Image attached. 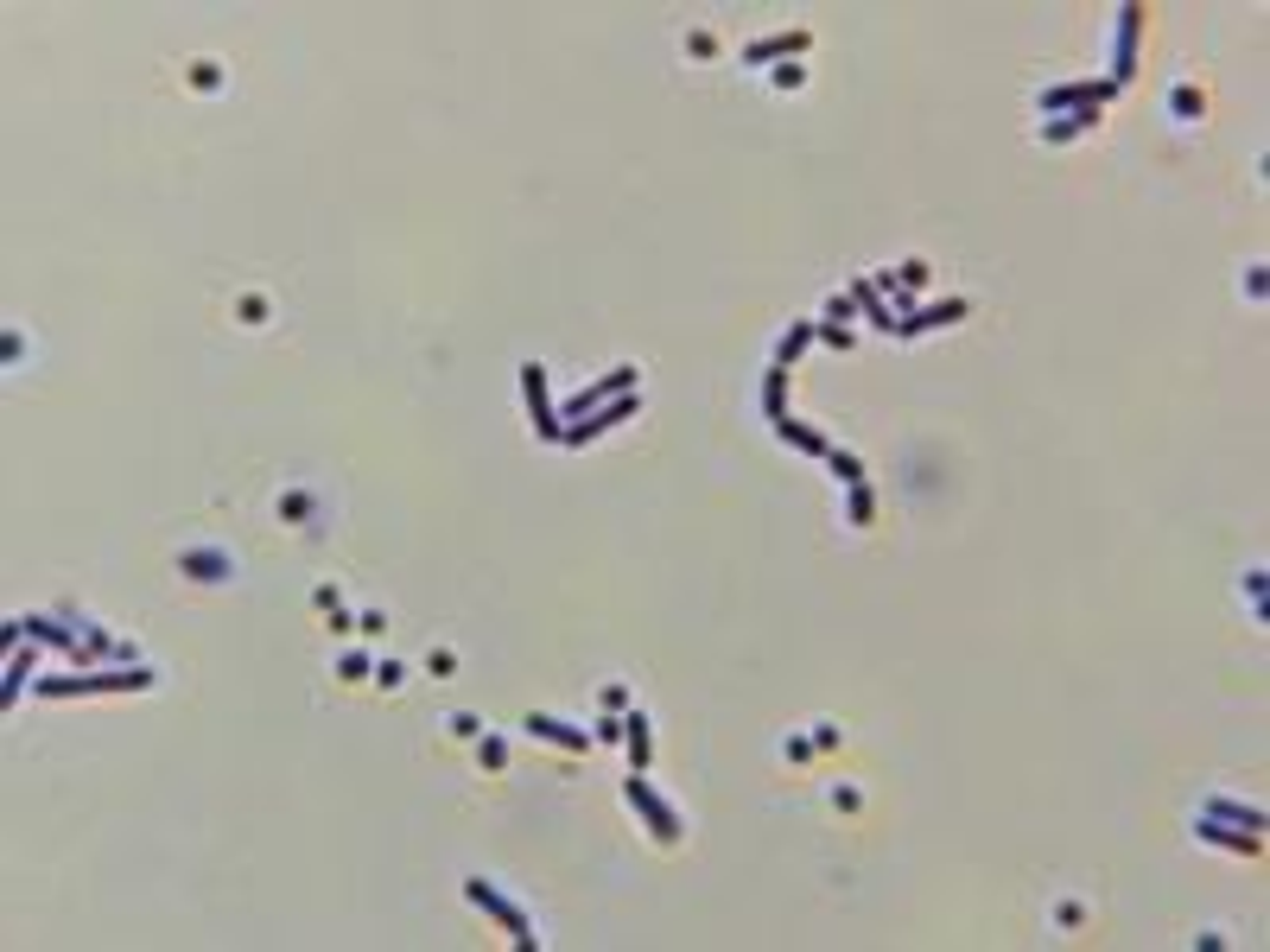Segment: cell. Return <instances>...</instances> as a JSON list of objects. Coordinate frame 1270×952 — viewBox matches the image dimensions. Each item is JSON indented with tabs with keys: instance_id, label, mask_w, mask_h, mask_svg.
<instances>
[{
	"instance_id": "4fadbf2b",
	"label": "cell",
	"mask_w": 1270,
	"mask_h": 952,
	"mask_svg": "<svg viewBox=\"0 0 1270 952\" xmlns=\"http://www.w3.org/2000/svg\"><path fill=\"white\" fill-rule=\"evenodd\" d=\"M178 578H198V584H229L236 559L229 552H178Z\"/></svg>"
},
{
	"instance_id": "9a60e30c",
	"label": "cell",
	"mask_w": 1270,
	"mask_h": 952,
	"mask_svg": "<svg viewBox=\"0 0 1270 952\" xmlns=\"http://www.w3.org/2000/svg\"><path fill=\"white\" fill-rule=\"evenodd\" d=\"M1201 813L1226 819V826H1239V831H1264V806H1252V800H1232V793H1214V800H1207Z\"/></svg>"
},
{
	"instance_id": "7402d4cb",
	"label": "cell",
	"mask_w": 1270,
	"mask_h": 952,
	"mask_svg": "<svg viewBox=\"0 0 1270 952\" xmlns=\"http://www.w3.org/2000/svg\"><path fill=\"white\" fill-rule=\"evenodd\" d=\"M781 401H788V369H769V375H762V413L781 419V413H788Z\"/></svg>"
},
{
	"instance_id": "8d00e7d4",
	"label": "cell",
	"mask_w": 1270,
	"mask_h": 952,
	"mask_svg": "<svg viewBox=\"0 0 1270 952\" xmlns=\"http://www.w3.org/2000/svg\"><path fill=\"white\" fill-rule=\"evenodd\" d=\"M603 711H629V686H603Z\"/></svg>"
},
{
	"instance_id": "5bb4252c",
	"label": "cell",
	"mask_w": 1270,
	"mask_h": 952,
	"mask_svg": "<svg viewBox=\"0 0 1270 952\" xmlns=\"http://www.w3.org/2000/svg\"><path fill=\"white\" fill-rule=\"evenodd\" d=\"M623 750H629V762L648 775V756H655V724H648V711H635V705L623 711Z\"/></svg>"
},
{
	"instance_id": "4dcf8cb0",
	"label": "cell",
	"mask_w": 1270,
	"mask_h": 952,
	"mask_svg": "<svg viewBox=\"0 0 1270 952\" xmlns=\"http://www.w3.org/2000/svg\"><path fill=\"white\" fill-rule=\"evenodd\" d=\"M191 83H198V89H216V83H223V64H210V57L191 64Z\"/></svg>"
},
{
	"instance_id": "ba28073f",
	"label": "cell",
	"mask_w": 1270,
	"mask_h": 952,
	"mask_svg": "<svg viewBox=\"0 0 1270 952\" xmlns=\"http://www.w3.org/2000/svg\"><path fill=\"white\" fill-rule=\"evenodd\" d=\"M1137 39H1143V7H1118V39H1111V83H1131V70H1137Z\"/></svg>"
},
{
	"instance_id": "d6986e66",
	"label": "cell",
	"mask_w": 1270,
	"mask_h": 952,
	"mask_svg": "<svg viewBox=\"0 0 1270 952\" xmlns=\"http://www.w3.org/2000/svg\"><path fill=\"white\" fill-rule=\"evenodd\" d=\"M32 667H39V654H32V642H26V648H14V660H7V686H0V705H14V698L26 692Z\"/></svg>"
},
{
	"instance_id": "e575fe53",
	"label": "cell",
	"mask_w": 1270,
	"mask_h": 952,
	"mask_svg": "<svg viewBox=\"0 0 1270 952\" xmlns=\"http://www.w3.org/2000/svg\"><path fill=\"white\" fill-rule=\"evenodd\" d=\"M452 737H483V724L470 718V711H452Z\"/></svg>"
},
{
	"instance_id": "cb8c5ba5",
	"label": "cell",
	"mask_w": 1270,
	"mask_h": 952,
	"mask_svg": "<svg viewBox=\"0 0 1270 952\" xmlns=\"http://www.w3.org/2000/svg\"><path fill=\"white\" fill-rule=\"evenodd\" d=\"M1169 108H1176L1181 122H1194V115H1201V108H1207V95L1194 89V83H1176V89H1169Z\"/></svg>"
},
{
	"instance_id": "d6a6232c",
	"label": "cell",
	"mask_w": 1270,
	"mask_h": 952,
	"mask_svg": "<svg viewBox=\"0 0 1270 952\" xmlns=\"http://www.w3.org/2000/svg\"><path fill=\"white\" fill-rule=\"evenodd\" d=\"M311 604L331 617V610H344V597H337V584H318V590H311Z\"/></svg>"
},
{
	"instance_id": "8992f818",
	"label": "cell",
	"mask_w": 1270,
	"mask_h": 952,
	"mask_svg": "<svg viewBox=\"0 0 1270 952\" xmlns=\"http://www.w3.org/2000/svg\"><path fill=\"white\" fill-rule=\"evenodd\" d=\"M522 401H527V419H534L540 439L560 444V439H565V426H560V401H553L547 369H540V363H522Z\"/></svg>"
},
{
	"instance_id": "277c9868",
	"label": "cell",
	"mask_w": 1270,
	"mask_h": 952,
	"mask_svg": "<svg viewBox=\"0 0 1270 952\" xmlns=\"http://www.w3.org/2000/svg\"><path fill=\"white\" fill-rule=\"evenodd\" d=\"M623 800L635 806V813H642V826L655 831L661 845H680V813H673V806L661 800L655 788H648V775H642V768H629V781H623Z\"/></svg>"
},
{
	"instance_id": "83f0119b",
	"label": "cell",
	"mask_w": 1270,
	"mask_h": 952,
	"mask_svg": "<svg viewBox=\"0 0 1270 952\" xmlns=\"http://www.w3.org/2000/svg\"><path fill=\"white\" fill-rule=\"evenodd\" d=\"M337 673H344V680H369L375 660H369V654H344V660H337Z\"/></svg>"
},
{
	"instance_id": "1f68e13d",
	"label": "cell",
	"mask_w": 1270,
	"mask_h": 952,
	"mask_svg": "<svg viewBox=\"0 0 1270 952\" xmlns=\"http://www.w3.org/2000/svg\"><path fill=\"white\" fill-rule=\"evenodd\" d=\"M896 280H902V286H915V293H922V286H927V261H902V267H896Z\"/></svg>"
},
{
	"instance_id": "ffe728a7",
	"label": "cell",
	"mask_w": 1270,
	"mask_h": 952,
	"mask_svg": "<svg viewBox=\"0 0 1270 952\" xmlns=\"http://www.w3.org/2000/svg\"><path fill=\"white\" fill-rule=\"evenodd\" d=\"M807 343H814V324H788V331H781V343H776V369H794Z\"/></svg>"
},
{
	"instance_id": "9c48e42d",
	"label": "cell",
	"mask_w": 1270,
	"mask_h": 952,
	"mask_svg": "<svg viewBox=\"0 0 1270 952\" xmlns=\"http://www.w3.org/2000/svg\"><path fill=\"white\" fill-rule=\"evenodd\" d=\"M522 730H527V737H540V743H553V750H572V756H585L591 743H598L591 730L565 724V718H553V711H527V724H522Z\"/></svg>"
},
{
	"instance_id": "3957f363",
	"label": "cell",
	"mask_w": 1270,
	"mask_h": 952,
	"mask_svg": "<svg viewBox=\"0 0 1270 952\" xmlns=\"http://www.w3.org/2000/svg\"><path fill=\"white\" fill-rule=\"evenodd\" d=\"M623 394H642V369H635V363H616V369H603L598 381H585V388H578L572 401L560 406V426H578V419H585L591 406H603V401H623Z\"/></svg>"
},
{
	"instance_id": "ac0fdd59",
	"label": "cell",
	"mask_w": 1270,
	"mask_h": 952,
	"mask_svg": "<svg viewBox=\"0 0 1270 952\" xmlns=\"http://www.w3.org/2000/svg\"><path fill=\"white\" fill-rule=\"evenodd\" d=\"M852 305L864 311V318L877 324V331H896V311H889V299H883L877 286H870V273H864V280H852Z\"/></svg>"
},
{
	"instance_id": "836d02e7",
	"label": "cell",
	"mask_w": 1270,
	"mask_h": 952,
	"mask_svg": "<svg viewBox=\"0 0 1270 952\" xmlns=\"http://www.w3.org/2000/svg\"><path fill=\"white\" fill-rule=\"evenodd\" d=\"M375 680H381V686H388V692H394V686L407 680V667H401V660H381V667H375Z\"/></svg>"
},
{
	"instance_id": "603a6c76",
	"label": "cell",
	"mask_w": 1270,
	"mask_h": 952,
	"mask_svg": "<svg viewBox=\"0 0 1270 952\" xmlns=\"http://www.w3.org/2000/svg\"><path fill=\"white\" fill-rule=\"evenodd\" d=\"M870 514H877V496H870V483H857L845 496V527H870Z\"/></svg>"
},
{
	"instance_id": "d590c367",
	"label": "cell",
	"mask_w": 1270,
	"mask_h": 952,
	"mask_svg": "<svg viewBox=\"0 0 1270 952\" xmlns=\"http://www.w3.org/2000/svg\"><path fill=\"white\" fill-rule=\"evenodd\" d=\"M591 737H598V743H623V718H603V724L591 730Z\"/></svg>"
},
{
	"instance_id": "7a4b0ae2",
	"label": "cell",
	"mask_w": 1270,
	"mask_h": 952,
	"mask_svg": "<svg viewBox=\"0 0 1270 952\" xmlns=\"http://www.w3.org/2000/svg\"><path fill=\"white\" fill-rule=\"evenodd\" d=\"M464 901H470V908H483V914H490V921H502V934L515 939V952H540V934H534V921H527V914L515 908V901H508V896H502V889H495V883H483V876H464Z\"/></svg>"
},
{
	"instance_id": "74e56055",
	"label": "cell",
	"mask_w": 1270,
	"mask_h": 952,
	"mask_svg": "<svg viewBox=\"0 0 1270 952\" xmlns=\"http://www.w3.org/2000/svg\"><path fill=\"white\" fill-rule=\"evenodd\" d=\"M814 750H839V724H814Z\"/></svg>"
},
{
	"instance_id": "e0dca14e",
	"label": "cell",
	"mask_w": 1270,
	"mask_h": 952,
	"mask_svg": "<svg viewBox=\"0 0 1270 952\" xmlns=\"http://www.w3.org/2000/svg\"><path fill=\"white\" fill-rule=\"evenodd\" d=\"M769 426H776V439H781V444H794V451H807V457H826V451H832V439H826V432L801 426V419H788V413H781V419H769Z\"/></svg>"
},
{
	"instance_id": "7c38bea8",
	"label": "cell",
	"mask_w": 1270,
	"mask_h": 952,
	"mask_svg": "<svg viewBox=\"0 0 1270 952\" xmlns=\"http://www.w3.org/2000/svg\"><path fill=\"white\" fill-rule=\"evenodd\" d=\"M807 32H776V39H756V45H744V64H788V57H801L807 52Z\"/></svg>"
},
{
	"instance_id": "f35d334b",
	"label": "cell",
	"mask_w": 1270,
	"mask_h": 952,
	"mask_svg": "<svg viewBox=\"0 0 1270 952\" xmlns=\"http://www.w3.org/2000/svg\"><path fill=\"white\" fill-rule=\"evenodd\" d=\"M781 750H788V762H807V756H814V737H788Z\"/></svg>"
},
{
	"instance_id": "8fae6325",
	"label": "cell",
	"mask_w": 1270,
	"mask_h": 952,
	"mask_svg": "<svg viewBox=\"0 0 1270 952\" xmlns=\"http://www.w3.org/2000/svg\"><path fill=\"white\" fill-rule=\"evenodd\" d=\"M960 318H972V305H965V299H940V305H915L909 318H896V331H889V336H927V331L960 324Z\"/></svg>"
},
{
	"instance_id": "52a82bcc",
	"label": "cell",
	"mask_w": 1270,
	"mask_h": 952,
	"mask_svg": "<svg viewBox=\"0 0 1270 952\" xmlns=\"http://www.w3.org/2000/svg\"><path fill=\"white\" fill-rule=\"evenodd\" d=\"M635 413H642V394L603 401V406H591V413L578 419V426H565V439H560V444H572V451H578V444H591V439H603V432H616L623 419H635Z\"/></svg>"
},
{
	"instance_id": "f546056e",
	"label": "cell",
	"mask_w": 1270,
	"mask_h": 952,
	"mask_svg": "<svg viewBox=\"0 0 1270 952\" xmlns=\"http://www.w3.org/2000/svg\"><path fill=\"white\" fill-rule=\"evenodd\" d=\"M477 756H483V768H502V762H508V743H502V737H483Z\"/></svg>"
},
{
	"instance_id": "4316f807",
	"label": "cell",
	"mask_w": 1270,
	"mask_h": 952,
	"mask_svg": "<svg viewBox=\"0 0 1270 952\" xmlns=\"http://www.w3.org/2000/svg\"><path fill=\"white\" fill-rule=\"evenodd\" d=\"M814 336H819V343H832V349H852L857 343V331H839V324H814Z\"/></svg>"
},
{
	"instance_id": "484cf974",
	"label": "cell",
	"mask_w": 1270,
	"mask_h": 952,
	"mask_svg": "<svg viewBox=\"0 0 1270 952\" xmlns=\"http://www.w3.org/2000/svg\"><path fill=\"white\" fill-rule=\"evenodd\" d=\"M769 83H776V89H801V83H807V70L788 57V64H776V70H769Z\"/></svg>"
},
{
	"instance_id": "2e32d148",
	"label": "cell",
	"mask_w": 1270,
	"mask_h": 952,
	"mask_svg": "<svg viewBox=\"0 0 1270 952\" xmlns=\"http://www.w3.org/2000/svg\"><path fill=\"white\" fill-rule=\"evenodd\" d=\"M1099 127V108H1073V115H1055V122H1042V147H1061V140H1080Z\"/></svg>"
},
{
	"instance_id": "6da1fadb",
	"label": "cell",
	"mask_w": 1270,
	"mask_h": 952,
	"mask_svg": "<svg viewBox=\"0 0 1270 952\" xmlns=\"http://www.w3.org/2000/svg\"><path fill=\"white\" fill-rule=\"evenodd\" d=\"M160 673L140 660V667H83V673H64V680H32L39 698H95V692H153Z\"/></svg>"
},
{
	"instance_id": "f1b7e54d",
	"label": "cell",
	"mask_w": 1270,
	"mask_h": 952,
	"mask_svg": "<svg viewBox=\"0 0 1270 952\" xmlns=\"http://www.w3.org/2000/svg\"><path fill=\"white\" fill-rule=\"evenodd\" d=\"M280 514H286V521H306V514H311V496H306V489H293V496H280Z\"/></svg>"
},
{
	"instance_id": "ab89813d",
	"label": "cell",
	"mask_w": 1270,
	"mask_h": 952,
	"mask_svg": "<svg viewBox=\"0 0 1270 952\" xmlns=\"http://www.w3.org/2000/svg\"><path fill=\"white\" fill-rule=\"evenodd\" d=\"M381 629H388V617H381V610H369V617L356 622V635H381Z\"/></svg>"
},
{
	"instance_id": "d4e9b609",
	"label": "cell",
	"mask_w": 1270,
	"mask_h": 952,
	"mask_svg": "<svg viewBox=\"0 0 1270 952\" xmlns=\"http://www.w3.org/2000/svg\"><path fill=\"white\" fill-rule=\"evenodd\" d=\"M852 318H857L852 293H832V299H826V318H819V324H839V331H852Z\"/></svg>"
},
{
	"instance_id": "30bf717a",
	"label": "cell",
	"mask_w": 1270,
	"mask_h": 952,
	"mask_svg": "<svg viewBox=\"0 0 1270 952\" xmlns=\"http://www.w3.org/2000/svg\"><path fill=\"white\" fill-rule=\"evenodd\" d=\"M1194 838H1207V845H1219V851H1239V858H1257V851H1264V831H1239V826H1226V819H1214V813H1194Z\"/></svg>"
},
{
	"instance_id": "44dd1931",
	"label": "cell",
	"mask_w": 1270,
	"mask_h": 952,
	"mask_svg": "<svg viewBox=\"0 0 1270 952\" xmlns=\"http://www.w3.org/2000/svg\"><path fill=\"white\" fill-rule=\"evenodd\" d=\"M826 470H832V483H845V489L864 483V457L857 451H826Z\"/></svg>"
},
{
	"instance_id": "5b68a950",
	"label": "cell",
	"mask_w": 1270,
	"mask_h": 952,
	"mask_svg": "<svg viewBox=\"0 0 1270 952\" xmlns=\"http://www.w3.org/2000/svg\"><path fill=\"white\" fill-rule=\"evenodd\" d=\"M1111 95H1118V83H1111V77H1080V83H1055V89H1042V95H1035V108L1055 122V115H1073V108H1106Z\"/></svg>"
}]
</instances>
